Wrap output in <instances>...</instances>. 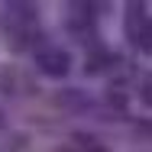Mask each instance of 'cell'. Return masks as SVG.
Listing matches in <instances>:
<instances>
[{"mask_svg": "<svg viewBox=\"0 0 152 152\" xmlns=\"http://www.w3.org/2000/svg\"><path fill=\"white\" fill-rule=\"evenodd\" d=\"M39 65H42L49 75H65V71H68V55H65V52H45V55L39 58Z\"/></svg>", "mask_w": 152, "mask_h": 152, "instance_id": "obj_1", "label": "cell"}, {"mask_svg": "<svg viewBox=\"0 0 152 152\" xmlns=\"http://www.w3.org/2000/svg\"><path fill=\"white\" fill-rule=\"evenodd\" d=\"M146 52H152V32L146 36Z\"/></svg>", "mask_w": 152, "mask_h": 152, "instance_id": "obj_2", "label": "cell"}]
</instances>
